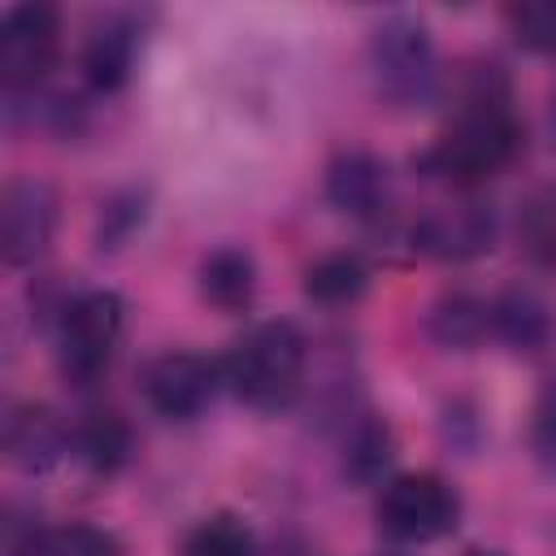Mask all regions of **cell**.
<instances>
[{
    "label": "cell",
    "instance_id": "cell-1",
    "mask_svg": "<svg viewBox=\"0 0 556 556\" xmlns=\"http://www.w3.org/2000/svg\"><path fill=\"white\" fill-rule=\"evenodd\" d=\"M521 143H526V126L513 104V87L500 74V65H486L465 83L447 126L417 156V174L469 191L504 174L521 156Z\"/></svg>",
    "mask_w": 556,
    "mask_h": 556
},
{
    "label": "cell",
    "instance_id": "cell-2",
    "mask_svg": "<svg viewBox=\"0 0 556 556\" xmlns=\"http://www.w3.org/2000/svg\"><path fill=\"white\" fill-rule=\"evenodd\" d=\"M304 369H308V343H304L300 326L287 317L248 326L222 361L226 391L252 413L291 408L304 387Z\"/></svg>",
    "mask_w": 556,
    "mask_h": 556
},
{
    "label": "cell",
    "instance_id": "cell-3",
    "mask_svg": "<svg viewBox=\"0 0 556 556\" xmlns=\"http://www.w3.org/2000/svg\"><path fill=\"white\" fill-rule=\"evenodd\" d=\"M122 330H126V300L117 291L91 287V291L70 295L56 308V321H52L61 378L70 387H78V391L104 382V374L113 369Z\"/></svg>",
    "mask_w": 556,
    "mask_h": 556
},
{
    "label": "cell",
    "instance_id": "cell-4",
    "mask_svg": "<svg viewBox=\"0 0 556 556\" xmlns=\"http://www.w3.org/2000/svg\"><path fill=\"white\" fill-rule=\"evenodd\" d=\"M369 78L395 109H426L439 100L443 70L434 35L413 13H391L369 35Z\"/></svg>",
    "mask_w": 556,
    "mask_h": 556
},
{
    "label": "cell",
    "instance_id": "cell-5",
    "mask_svg": "<svg viewBox=\"0 0 556 556\" xmlns=\"http://www.w3.org/2000/svg\"><path fill=\"white\" fill-rule=\"evenodd\" d=\"M460 491L430 469L417 473H395L382 482L378 504H374V521L378 534L400 543V547H421V543H439L460 526Z\"/></svg>",
    "mask_w": 556,
    "mask_h": 556
},
{
    "label": "cell",
    "instance_id": "cell-6",
    "mask_svg": "<svg viewBox=\"0 0 556 556\" xmlns=\"http://www.w3.org/2000/svg\"><path fill=\"white\" fill-rule=\"evenodd\" d=\"M222 387H226L222 361L187 348L161 352L139 369V395L165 421H195L200 413H208Z\"/></svg>",
    "mask_w": 556,
    "mask_h": 556
},
{
    "label": "cell",
    "instance_id": "cell-7",
    "mask_svg": "<svg viewBox=\"0 0 556 556\" xmlns=\"http://www.w3.org/2000/svg\"><path fill=\"white\" fill-rule=\"evenodd\" d=\"M61 56V13L43 0L13 4L0 17V78L9 96L39 91Z\"/></svg>",
    "mask_w": 556,
    "mask_h": 556
},
{
    "label": "cell",
    "instance_id": "cell-8",
    "mask_svg": "<svg viewBox=\"0 0 556 556\" xmlns=\"http://www.w3.org/2000/svg\"><path fill=\"white\" fill-rule=\"evenodd\" d=\"M495 208L486 200H473V195H460V200H447V204H434L426 208L408 239L421 256L430 261H443V265H465V261H478L495 248Z\"/></svg>",
    "mask_w": 556,
    "mask_h": 556
},
{
    "label": "cell",
    "instance_id": "cell-9",
    "mask_svg": "<svg viewBox=\"0 0 556 556\" xmlns=\"http://www.w3.org/2000/svg\"><path fill=\"white\" fill-rule=\"evenodd\" d=\"M56 235V195L43 178H9L0 195V252L4 265H35Z\"/></svg>",
    "mask_w": 556,
    "mask_h": 556
},
{
    "label": "cell",
    "instance_id": "cell-10",
    "mask_svg": "<svg viewBox=\"0 0 556 556\" xmlns=\"http://www.w3.org/2000/svg\"><path fill=\"white\" fill-rule=\"evenodd\" d=\"M326 200L352 222H382L391 213V169L365 148H348L326 165Z\"/></svg>",
    "mask_w": 556,
    "mask_h": 556
},
{
    "label": "cell",
    "instance_id": "cell-11",
    "mask_svg": "<svg viewBox=\"0 0 556 556\" xmlns=\"http://www.w3.org/2000/svg\"><path fill=\"white\" fill-rule=\"evenodd\" d=\"M139 22L130 13H113L104 17L87 43H83V78L96 96H117L130 74H135V61H139Z\"/></svg>",
    "mask_w": 556,
    "mask_h": 556
},
{
    "label": "cell",
    "instance_id": "cell-12",
    "mask_svg": "<svg viewBox=\"0 0 556 556\" xmlns=\"http://www.w3.org/2000/svg\"><path fill=\"white\" fill-rule=\"evenodd\" d=\"M4 452L26 473H48L74 452V430L61 426L43 404H17L4 421Z\"/></svg>",
    "mask_w": 556,
    "mask_h": 556
},
{
    "label": "cell",
    "instance_id": "cell-13",
    "mask_svg": "<svg viewBox=\"0 0 556 556\" xmlns=\"http://www.w3.org/2000/svg\"><path fill=\"white\" fill-rule=\"evenodd\" d=\"M491 334L508 352H543L552 339V308L534 287H504L491 300Z\"/></svg>",
    "mask_w": 556,
    "mask_h": 556
},
{
    "label": "cell",
    "instance_id": "cell-14",
    "mask_svg": "<svg viewBox=\"0 0 556 556\" xmlns=\"http://www.w3.org/2000/svg\"><path fill=\"white\" fill-rule=\"evenodd\" d=\"M200 295L222 313H243L256 300V261L239 243H222L200 261Z\"/></svg>",
    "mask_w": 556,
    "mask_h": 556
},
{
    "label": "cell",
    "instance_id": "cell-15",
    "mask_svg": "<svg viewBox=\"0 0 556 556\" xmlns=\"http://www.w3.org/2000/svg\"><path fill=\"white\" fill-rule=\"evenodd\" d=\"M426 334L452 352L478 348L491 334V300H478L469 291H443L426 308Z\"/></svg>",
    "mask_w": 556,
    "mask_h": 556
},
{
    "label": "cell",
    "instance_id": "cell-16",
    "mask_svg": "<svg viewBox=\"0 0 556 556\" xmlns=\"http://www.w3.org/2000/svg\"><path fill=\"white\" fill-rule=\"evenodd\" d=\"M4 556H122V543L87 521L35 526L26 534H9Z\"/></svg>",
    "mask_w": 556,
    "mask_h": 556
},
{
    "label": "cell",
    "instance_id": "cell-17",
    "mask_svg": "<svg viewBox=\"0 0 556 556\" xmlns=\"http://www.w3.org/2000/svg\"><path fill=\"white\" fill-rule=\"evenodd\" d=\"M130 452H135V434L117 413H87L74 426V456L100 478H113L117 469H126Z\"/></svg>",
    "mask_w": 556,
    "mask_h": 556
},
{
    "label": "cell",
    "instance_id": "cell-18",
    "mask_svg": "<svg viewBox=\"0 0 556 556\" xmlns=\"http://www.w3.org/2000/svg\"><path fill=\"white\" fill-rule=\"evenodd\" d=\"M369 287V265L356 252H326L304 269V295L326 308L356 304Z\"/></svg>",
    "mask_w": 556,
    "mask_h": 556
},
{
    "label": "cell",
    "instance_id": "cell-19",
    "mask_svg": "<svg viewBox=\"0 0 556 556\" xmlns=\"http://www.w3.org/2000/svg\"><path fill=\"white\" fill-rule=\"evenodd\" d=\"M182 556H261V543L239 513H213L187 530Z\"/></svg>",
    "mask_w": 556,
    "mask_h": 556
},
{
    "label": "cell",
    "instance_id": "cell-20",
    "mask_svg": "<svg viewBox=\"0 0 556 556\" xmlns=\"http://www.w3.org/2000/svg\"><path fill=\"white\" fill-rule=\"evenodd\" d=\"M517 239L530 261L556 269V182L530 191L517 208Z\"/></svg>",
    "mask_w": 556,
    "mask_h": 556
},
{
    "label": "cell",
    "instance_id": "cell-21",
    "mask_svg": "<svg viewBox=\"0 0 556 556\" xmlns=\"http://www.w3.org/2000/svg\"><path fill=\"white\" fill-rule=\"evenodd\" d=\"M391 447L395 443H391L387 421H378V417L356 421L352 434H348V443H343V473L356 478V482L382 478V469L391 465Z\"/></svg>",
    "mask_w": 556,
    "mask_h": 556
},
{
    "label": "cell",
    "instance_id": "cell-22",
    "mask_svg": "<svg viewBox=\"0 0 556 556\" xmlns=\"http://www.w3.org/2000/svg\"><path fill=\"white\" fill-rule=\"evenodd\" d=\"M148 217V200L139 191H117L100 204V222H96V248L100 252H117Z\"/></svg>",
    "mask_w": 556,
    "mask_h": 556
},
{
    "label": "cell",
    "instance_id": "cell-23",
    "mask_svg": "<svg viewBox=\"0 0 556 556\" xmlns=\"http://www.w3.org/2000/svg\"><path fill=\"white\" fill-rule=\"evenodd\" d=\"M504 17H508L521 48L556 52V4H513Z\"/></svg>",
    "mask_w": 556,
    "mask_h": 556
},
{
    "label": "cell",
    "instance_id": "cell-24",
    "mask_svg": "<svg viewBox=\"0 0 556 556\" xmlns=\"http://www.w3.org/2000/svg\"><path fill=\"white\" fill-rule=\"evenodd\" d=\"M530 452L534 460L556 473V374L543 382L539 400H534V413H530Z\"/></svg>",
    "mask_w": 556,
    "mask_h": 556
},
{
    "label": "cell",
    "instance_id": "cell-25",
    "mask_svg": "<svg viewBox=\"0 0 556 556\" xmlns=\"http://www.w3.org/2000/svg\"><path fill=\"white\" fill-rule=\"evenodd\" d=\"M261 556H317L308 543H300V539H282V543H274L269 552H261Z\"/></svg>",
    "mask_w": 556,
    "mask_h": 556
},
{
    "label": "cell",
    "instance_id": "cell-26",
    "mask_svg": "<svg viewBox=\"0 0 556 556\" xmlns=\"http://www.w3.org/2000/svg\"><path fill=\"white\" fill-rule=\"evenodd\" d=\"M547 135H552V148H556V91H552V109H547Z\"/></svg>",
    "mask_w": 556,
    "mask_h": 556
},
{
    "label": "cell",
    "instance_id": "cell-27",
    "mask_svg": "<svg viewBox=\"0 0 556 556\" xmlns=\"http://www.w3.org/2000/svg\"><path fill=\"white\" fill-rule=\"evenodd\" d=\"M465 556H504V552H491V547H473V552H465Z\"/></svg>",
    "mask_w": 556,
    "mask_h": 556
}]
</instances>
